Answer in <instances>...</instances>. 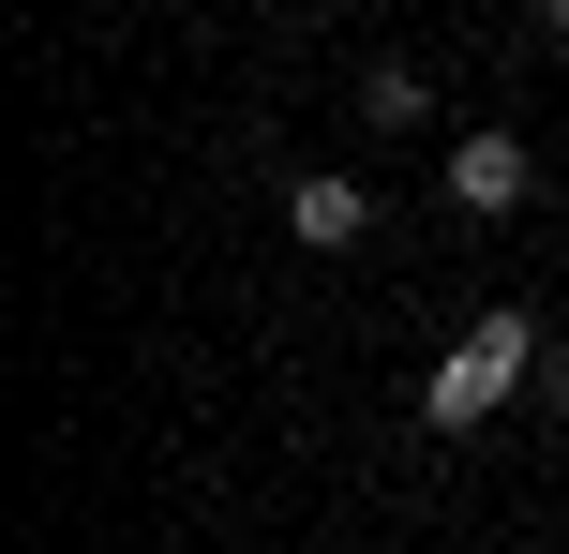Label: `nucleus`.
<instances>
[{"mask_svg":"<svg viewBox=\"0 0 569 554\" xmlns=\"http://www.w3.org/2000/svg\"><path fill=\"white\" fill-rule=\"evenodd\" d=\"M540 375H555L540 315H510V300H495V315H465V345L420 375V420H435V435H480V420L510 405V390H540Z\"/></svg>","mask_w":569,"mask_h":554,"instance_id":"f257e3e1","label":"nucleus"},{"mask_svg":"<svg viewBox=\"0 0 569 554\" xmlns=\"http://www.w3.org/2000/svg\"><path fill=\"white\" fill-rule=\"evenodd\" d=\"M525 195H540L525 135H450V210H525Z\"/></svg>","mask_w":569,"mask_h":554,"instance_id":"f03ea898","label":"nucleus"},{"mask_svg":"<svg viewBox=\"0 0 569 554\" xmlns=\"http://www.w3.org/2000/svg\"><path fill=\"white\" fill-rule=\"evenodd\" d=\"M360 225H375V195H360V180H330V165H300V180H284V240H315V255H345Z\"/></svg>","mask_w":569,"mask_h":554,"instance_id":"7ed1b4c3","label":"nucleus"},{"mask_svg":"<svg viewBox=\"0 0 569 554\" xmlns=\"http://www.w3.org/2000/svg\"><path fill=\"white\" fill-rule=\"evenodd\" d=\"M360 120H390V135H420V120H435L420 60H375V75H360Z\"/></svg>","mask_w":569,"mask_h":554,"instance_id":"20e7f679","label":"nucleus"},{"mask_svg":"<svg viewBox=\"0 0 569 554\" xmlns=\"http://www.w3.org/2000/svg\"><path fill=\"white\" fill-rule=\"evenodd\" d=\"M540 46H569V0H540Z\"/></svg>","mask_w":569,"mask_h":554,"instance_id":"39448f33","label":"nucleus"},{"mask_svg":"<svg viewBox=\"0 0 569 554\" xmlns=\"http://www.w3.org/2000/svg\"><path fill=\"white\" fill-rule=\"evenodd\" d=\"M510 554H555V540H510Z\"/></svg>","mask_w":569,"mask_h":554,"instance_id":"423d86ee","label":"nucleus"}]
</instances>
